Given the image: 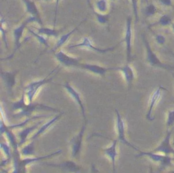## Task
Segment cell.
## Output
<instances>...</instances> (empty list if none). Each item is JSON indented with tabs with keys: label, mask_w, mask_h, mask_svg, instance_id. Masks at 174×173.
<instances>
[{
	"label": "cell",
	"mask_w": 174,
	"mask_h": 173,
	"mask_svg": "<svg viewBox=\"0 0 174 173\" xmlns=\"http://www.w3.org/2000/svg\"><path fill=\"white\" fill-rule=\"evenodd\" d=\"M142 40L145 48L146 53V61L149 64V66L156 68H161V69H166V70H174L173 66H170L168 65L164 64L163 62L160 60L159 57L156 55V54L153 51L151 46L150 45V43L146 38L145 35L142 34Z\"/></svg>",
	"instance_id": "5"
},
{
	"label": "cell",
	"mask_w": 174,
	"mask_h": 173,
	"mask_svg": "<svg viewBox=\"0 0 174 173\" xmlns=\"http://www.w3.org/2000/svg\"><path fill=\"white\" fill-rule=\"evenodd\" d=\"M19 72V71H1V78L3 80V82L5 86L6 89L10 93V94H12L13 88L16 83V76Z\"/></svg>",
	"instance_id": "18"
},
{
	"label": "cell",
	"mask_w": 174,
	"mask_h": 173,
	"mask_svg": "<svg viewBox=\"0 0 174 173\" xmlns=\"http://www.w3.org/2000/svg\"><path fill=\"white\" fill-rule=\"evenodd\" d=\"M60 0H56V4H55V20H54V22H53V27L55 28L56 26V21H57V13H58V8H59V4H60Z\"/></svg>",
	"instance_id": "36"
},
{
	"label": "cell",
	"mask_w": 174,
	"mask_h": 173,
	"mask_svg": "<svg viewBox=\"0 0 174 173\" xmlns=\"http://www.w3.org/2000/svg\"><path fill=\"white\" fill-rule=\"evenodd\" d=\"M112 1H114V0H112Z\"/></svg>",
	"instance_id": "41"
},
{
	"label": "cell",
	"mask_w": 174,
	"mask_h": 173,
	"mask_svg": "<svg viewBox=\"0 0 174 173\" xmlns=\"http://www.w3.org/2000/svg\"><path fill=\"white\" fill-rule=\"evenodd\" d=\"M64 114H65L64 112H60V114H58V115H56L55 117L52 118L50 121H49L48 122H46L45 124H44V125H41L38 128V130L35 132V133L31 137L30 140H31V141H32V140L35 141L37 138H38L39 137H41L43 134H44L45 133H46V132L54 125V124H55V123L61 118V116Z\"/></svg>",
	"instance_id": "21"
},
{
	"label": "cell",
	"mask_w": 174,
	"mask_h": 173,
	"mask_svg": "<svg viewBox=\"0 0 174 173\" xmlns=\"http://www.w3.org/2000/svg\"><path fill=\"white\" fill-rule=\"evenodd\" d=\"M162 91H167V89L165 88L161 87V86H159L154 91V93H152L150 98L148 110H147L145 115L146 119L148 121H154V117L152 116V112L154 110V108L156 106V105L157 104L158 100L160 99V98L161 96V92Z\"/></svg>",
	"instance_id": "15"
},
{
	"label": "cell",
	"mask_w": 174,
	"mask_h": 173,
	"mask_svg": "<svg viewBox=\"0 0 174 173\" xmlns=\"http://www.w3.org/2000/svg\"><path fill=\"white\" fill-rule=\"evenodd\" d=\"M172 172H174V170H173V171H172Z\"/></svg>",
	"instance_id": "40"
},
{
	"label": "cell",
	"mask_w": 174,
	"mask_h": 173,
	"mask_svg": "<svg viewBox=\"0 0 174 173\" xmlns=\"http://www.w3.org/2000/svg\"><path fill=\"white\" fill-rule=\"evenodd\" d=\"M88 125V121H84L83 125L80 129L79 133L77 135H75L72 138L70 141V146H71V151H72V157L73 159L78 156L83 145V136H84L85 130Z\"/></svg>",
	"instance_id": "9"
},
{
	"label": "cell",
	"mask_w": 174,
	"mask_h": 173,
	"mask_svg": "<svg viewBox=\"0 0 174 173\" xmlns=\"http://www.w3.org/2000/svg\"><path fill=\"white\" fill-rule=\"evenodd\" d=\"M173 21H172V18L167 15H163L161 18H159L156 22L152 23L150 25V27H156V26H161V27H168L172 26Z\"/></svg>",
	"instance_id": "28"
},
{
	"label": "cell",
	"mask_w": 174,
	"mask_h": 173,
	"mask_svg": "<svg viewBox=\"0 0 174 173\" xmlns=\"http://www.w3.org/2000/svg\"><path fill=\"white\" fill-rule=\"evenodd\" d=\"M139 153V154L137 155L136 157H148L150 160L158 164L160 168H161V170L171 166H172V161L173 160V159L172 157L167 155L160 154V153H155V152H151V151L144 152V151L141 150Z\"/></svg>",
	"instance_id": "7"
},
{
	"label": "cell",
	"mask_w": 174,
	"mask_h": 173,
	"mask_svg": "<svg viewBox=\"0 0 174 173\" xmlns=\"http://www.w3.org/2000/svg\"><path fill=\"white\" fill-rule=\"evenodd\" d=\"M171 137H172V131L167 130V135L164 138V139L161 141V143L156 149L151 150V152L160 153L167 155H174V148L171 144Z\"/></svg>",
	"instance_id": "14"
},
{
	"label": "cell",
	"mask_w": 174,
	"mask_h": 173,
	"mask_svg": "<svg viewBox=\"0 0 174 173\" xmlns=\"http://www.w3.org/2000/svg\"><path fill=\"white\" fill-rule=\"evenodd\" d=\"M95 7L97 11L105 14L109 9V4L107 0H97L95 3Z\"/></svg>",
	"instance_id": "30"
},
{
	"label": "cell",
	"mask_w": 174,
	"mask_h": 173,
	"mask_svg": "<svg viewBox=\"0 0 174 173\" xmlns=\"http://www.w3.org/2000/svg\"><path fill=\"white\" fill-rule=\"evenodd\" d=\"M44 1H51V0H44Z\"/></svg>",
	"instance_id": "39"
},
{
	"label": "cell",
	"mask_w": 174,
	"mask_h": 173,
	"mask_svg": "<svg viewBox=\"0 0 174 173\" xmlns=\"http://www.w3.org/2000/svg\"><path fill=\"white\" fill-rule=\"evenodd\" d=\"M157 8L153 4H150L149 5H147L145 8V14L147 17L152 16L154 15H156L157 13Z\"/></svg>",
	"instance_id": "32"
},
{
	"label": "cell",
	"mask_w": 174,
	"mask_h": 173,
	"mask_svg": "<svg viewBox=\"0 0 174 173\" xmlns=\"http://www.w3.org/2000/svg\"><path fill=\"white\" fill-rule=\"evenodd\" d=\"M132 7L133 10V15L135 17V22L139 21V10H138V0H131Z\"/></svg>",
	"instance_id": "34"
},
{
	"label": "cell",
	"mask_w": 174,
	"mask_h": 173,
	"mask_svg": "<svg viewBox=\"0 0 174 173\" xmlns=\"http://www.w3.org/2000/svg\"><path fill=\"white\" fill-rule=\"evenodd\" d=\"M42 165L48 166H52L55 168H59L61 169L62 171L65 172H77L79 171H81L82 166L77 165V163H75L72 160H66V161L59 163V164H53V163H42Z\"/></svg>",
	"instance_id": "19"
},
{
	"label": "cell",
	"mask_w": 174,
	"mask_h": 173,
	"mask_svg": "<svg viewBox=\"0 0 174 173\" xmlns=\"http://www.w3.org/2000/svg\"><path fill=\"white\" fill-rule=\"evenodd\" d=\"M119 143V140L116 139L113 140L112 144L109 147L106 148H104L102 149L101 150L103 152V154L110 159V160L112 164V168H113V172H116V157L118 156L117 153V144Z\"/></svg>",
	"instance_id": "17"
},
{
	"label": "cell",
	"mask_w": 174,
	"mask_h": 173,
	"mask_svg": "<svg viewBox=\"0 0 174 173\" xmlns=\"http://www.w3.org/2000/svg\"><path fill=\"white\" fill-rule=\"evenodd\" d=\"M115 70L120 71L123 75V77L125 79V82L128 85V90L129 91L131 89V87L133 85V82L135 79V72L134 70L133 69V67L130 66L128 63H127L126 65L122 66H116Z\"/></svg>",
	"instance_id": "16"
},
{
	"label": "cell",
	"mask_w": 174,
	"mask_h": 173,
	"mask_svg": "<svg viewBox=\"0 0 174 173\" xmlns=\"http://www.w3.org/2000/svg\"><path fill=\"white\" fill-rule=\"evenodd\" d=\"M172 28H173V32H174V23L172 24Z\"/></svg>",
	"instance_id": "38"
},
{
	"label": "cell",
	"mask_w": 174,
	"mask_h": 173,
	"mask_svg": "<svg viewBox=\"0 0 174 173\" xmlns=\"http://www.w3.org/2000/svg\"><path fill=\"white\" fill-rule=\"evenodd\" d=\"M27 31L29 32V33L32 34L34 38L38 40V42L39 43L44 45L46 48H49V42H48L47 38H45L44 37V35L39 34L38 32H34V31H32L30 27H27Z\"/></svg>",
	"instance_id": "29"
},
{
	"label": "cell",
	"mask_w": 174,
	"mask_h": 173,
	"mask_svg": "<svg viewBox=\"0 0 174 173\" xmlns=\"http://www.w3.org/2000/svg\"><path fill=\"white\" fill-rule=\"evenodd\" d=\"M5 23H7V21H5V19L4 17L2 16L1 18V27H0V30H1V34H2V39L4 43V45H5L6 49H8V43H7V38H6V33H7V30H5L4 28V25Z\"/></svg>",
	"instance_id": "31"
},
{
	"label": "cell",
	"mask_w": 174,
	"mask_h": 173,
	"mask_svg": "<svg viewBox=\"0 0 174 173\" xmlns=\"http://www.w3.org/2000/svg\"><path fill=\"white\" fill-rule=\"evenodd\" d=\"M159 2L164 6H172V0H159Z\"/></svg>",
	"instance_id": "37"
},
{
	"label": "cell",
	"mask_w": 174,
	"mask_h": 173,
	"mask_svg": "<svg viewBox=\"0 0 174 173\" xmlns=\"http://www.w3.org/2000/svg\"><path fill=\"white\" fill-rule=\"evenodd\" d=\"M174 124V110H169L167 114V130L170 127H172Z\"/></svg>",
	"instance_id": "33"
},
{
	"label": "cell",
	"mask_w": 174,
	"mask_h": 173,
	"mask_svg": "<svg viewBox=\"0 0 174 173\" xmlns=\"http://www.w3.org/2000/svg\"><path fill=\"white\" fill-rule=\"evenodd\" d=\"M26 95L23 92L22 95L19 100L13 102L11 105L12 111H18L13 116L15 118H22V117H30L32 116V113L37 110H44L48 111L58 112L56 109L50 106H47L43 104L39 103H26Z\"/></svg>",
	"instance_id": "2"
},
{
	"label": "cell",
	"mask_w": 174,
	"mask_h": 173,
	"mask_svg": "<svg viewBox=\"0 0 174 173\" xmlns=\"http://www.w3.org/2000/svg\"><path fill=\"white\" fill-rule=\"evenodd\" d=\"M25 7H26V12L30 14L32 16L35 17L37 19V23H38L41 27L44 26L43 21L41 19V15H40L39 10L38 9V7L36 5L35 2L32 1V0H22Z\"/></svg>",
	"instance_id": "22"
},
{
	"label": "cell",
	"mask_w": 174,
	"mask_h": 173,
	"mask_svg": "<svg viewBox=\"0 0 174 173\" xmlns=\"http://www.w3.org/2000/svg\"><path fill=\"white\" fill-rule=\"evenodd\" d=\"M38 32L39 34H42L44 36H46L48 38H59L60 37V34L61 33L62 30H56L55 28H49V27H33Z\"/></svg>",
	"instance_id": "25"
},
{
	"label": "cell",
	"mask_w": 174,
	"mask_h": 173,
	"mask_svg": "<svg viewBox=\"0 0 174 173\" xmlns=\"http://www.w3.org/2000/svg\"><path fill=\"white\" fill-rule=\"evenodd\" d=\"M55 57L57 61L59 62L60 66H61L66 67V68L81 69V70L89 71V72L100 76V77H104L110 71H115V67H105L100 66V65L82 62L78 58H75V57L69 55L62 50L55 52Z\"/></svg>",
	"instance_id": "1"
},
{
	"label": "cell",
	"mask_w": 174,
	"mask_h": 173,
	"mask_svg": "<svg viewBox=\"0 0 174 173\" xmlns=\"http://www.w3.org/2000/svg\"><path fill=\"white\" fill-rule=\"evenodd\" d=\"M39 126H41V121H38L31 127H23L22 130H21L17 133L16 136L18 138V140H19V148H21L27 143L29 135L35 131H37L38 128L39 127Z\"/></svg>",
	"instance_id": "20"
},
{
	"label": "cell",
	"mask_w": 174,
	"mask_h": 173,
	"mask_svg": "<svg viewBox=\"0 0 174 173\" xmlns=\"http://www.w3.org/2000/svg\"><path fill=\"white\" fill-rule=\"evenodd\" d=\"M32 22H37V19H36L35 17L31 15V16L28 17V18H27L21 25H19L17 27H15L13 30V37H14V42H15V49H14V52L12 53L10 55L6 57L4 59H2V61L10 60L11 58L14 57L15 54V52L21 48V46L23 43L21 42V40L22 38L23 33H24L25 29L27 28V25H28L29 23Z\"/></svg>",
	"instance_id": "6"
},
{
	"label": "cell",
	"mask_w": 174,
	"mask_h": 173,
	"mask_svg": "<svg viewBox=\"0 0 174 173\" xmlns=\"http://www.w3.org/2000/svg\"><path fill=\"white\" fill-rule=\"evenodd\" d=\"M88 4L90 5L91 10L94 11V15H95L97 21L100 23V24H101V25H106L107 23L109 22L110 15H106V14H102V13H100V12H98L97 10H95L94 7L90 4L89 1H88Z\"/></svg>",
	"instance_id": "27"
},
{
	"label": "cell",
	"mask_w": 174,
	"mask_h": 173,
	"mask_svg": "<svg viewBox=\"0 0 174 173\" xmlns=\"http://www.w3.org/2000/svg\"><path fill=\"white\" fill-rule=\"evenodd\" d=\"M35 142L34 140L31 141L29 144L21 147L20 153L23 157H32L35 155V149H34Z\"/></svg>",
	"instance_id": "26"
},
{
	"label": "cell",
	"mask_w": 174,
	"mask_h": 173,
	"mask_svg": "<svg viewBox=\"0 0 174 173\" xmlns=\"http://www.w3.org/2000/svg\"><path fill=\"white\" fill-rule=\"evenodd\" d=\"M0 146H1V149L4 152V157H5V160L1 161L0 167H4L9 164V162L10 161L12 160V158H13V154H12L11 152L12 148L10 144L4 143V142H1Z\"/></svg>",
	"instance_id": "23"
},
{
	"label": "cell",
	"mask_w": 174,
	"mask_h": 173,
	"mask_svg": "<svg viewBox=\"0 0 174 173\" xmlns=\"http://www.w3.org/2000/svg\"><path fill=\"white\" fill-rule=\"evenodd\" d=\"M83 22V21H82V22L80 23L79 25H77V27H76L75 28H73L71 32H67V33L64 34V35H61L60 37H59L56 44H55V47L52 49V52H54V53H55V52H56L59 49H60L62 46L65 44V43L67 42L68 40L70 39V38L72 37V35L74 32H76L77 31V29H78V27H80V25H81Z\"/></svg>",
	"instance_id": "24"
},
{
	"label": "cell",
	"mask_w": 174,
	"mask_h": 173,
	"mask_svg": "<svg viewBox=\"0 0 174 173\" xmlns=\"http://www.w3.org/2000/svg\"><path fill=\"white\" fill-rule=\"evenodd\" d=\"M62 153L61 149L53 152L51 154H49L47 155H44V156L39 157H24L23 159L20 158V151L18 152H13V170L12 172L13 173H20V172H27L26 168L27 166H28L29 165L33 164L36 162H39L41 160H45L48 159H50L52 157L57 156L60 155Z\"/></svg>",
	"instance_id": "3"
},
{
	"label": "cell",
	"mask_w": 174,
	"mask_h": 173,
	"mask_svg": "<svg viewBox=\"0 0 174 173\" xmlns=\"http://www.w3.org/2000/svg\"><path fill=\"white\" fill-rule=\"evenodd\" d=\"M62 87L65 88V90L68 93V94L70 95L72 98L73 99V100L75 101L77 105L80 107V110L82 111V115L83 116V120L84 121H88V119L86 117V111H85V106L83 105V99H82V96L80 94L77 90L75 88H73L72 86L69 82H66L65 84L62 85Z\"/></svg>",
	"instance_id": "13"
},
{
	"label": "cell",
	"mask_w": 174,
	"mask_h": 173,
	"mask_svg": "<svg viewBox=\"0 0 174 173\" xmlns=\"http://www.w3.org/2000/svg\"><path fill=\"white\" fill-rule=\"evenodd\" d=\"M0 133L2 136H5L6 139L8 140L9 144L11 146L13 152L19 151V140L17 139L18 138L13 133V129L9 128L7 127L4 118H2L0 121Z\"/></svg>",
	"instance_id": "11"
},
{
	"label": "cell",
	"mask_w": 174,
	"mask_h": 173,
	"mask_svg": "<svg viewBox=\"0 0 174 173\" xmlns=\"http://www.w3.org/2000/svg\"><path fill=\"white\" fill-rule=\"evenodd\" d=\"M132 23H133L132 16L127 17L123 43L126 44L127 63H128V64L132 60V39H133V25H132Z\"/></svg>",
	"instance_id": "10"
},
{
	"label": "cell",
	"mask_w": 174,
	"mask_h": 173,
	"mask_svg": "<svg viewBox=\"0 0 174 173\" xmlns=\"http://www.w3.org/2000/svg\"><path fill=\"white\" fill-rule=\"evenodd\" d=\"M115 112H116V133H117V139L122 144L128 146V147L132 148L134 150L139 152L140 150L138 148H136L134 145H133L127 139V138H126V127H125V122H124L123 118L122 117L120 112L118 111V110H116Z\"/></svg>",
	"instance_id": "8"
},
{
	"label": "cell",
	"mask_w": 174,
	"mask_h": 173,
	"mask_svg": "<svg viewBox=\"0 0 174 173\" xmlns=\"http://www.w3.org/2000/svg\"><path fill=\"white\" fill-rule=\"evenodd\" d=\"M123 43V40L121 41L120 43H118L116 46L111 47V48H108V49H100V48H97V47L93 45L92 41L90 40L89 38H83V40L81 43H77V44L71 45V46L68 47V49H76V48H82V49H87L95 51V52L100 53V54H106L108 52H111V51H113L114 49H116L118 47V45H120L121 43Z\"/></svg>",
	"instance_id": "12"
},
{
	"label": "cell",
	"mask_w": 174,
	"mask_h": 173,
	"mask_svg": "<svg viewBox=\"0 0 174 173\" xmlns=\"http://www.w3.org/2000/svg\"><path fill=\"white\" fill-rule=\"evenodd\" d=\"M60 68V66H57L55 70L51 71L44 78L39 79L38 81H33L32 82H30L27 85H26L23 88V92L25 93L26 95V99L28 101V103H33L34 99L36 97V95L38 93V92L39 91V89L44 87L46 84L49 83L53 81L54 77H49L50 75H52L54 72H56V71Z\"/></svg>",
	"instance_id": "4"
},
{
	"label": "cell",
	"mask_w": 174,
	"mask_h": 173,
	"mask_svg": "<svg viewBox=\"0 0 174 173\" xmlns=\"http://www.w3.org/2000/svg\"><path fill=\"white\" fill-rule=\"evenodd\" d=\"M155 34V39L156 43L159 45H164L166 43V38L163 35H160V34Z\"/></svg>",
	"instance_id": "35"
}]
</instances>
